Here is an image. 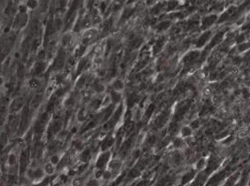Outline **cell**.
<instances>
[{"label":"cell","mask_w":250,"mask_h":186,"mask_svg":"<svg viewBox=\"0 0 250 186\" xmlns=\"http://www.w3.org/2000/svg\"><path fill=\"white\" fill-rule=\"evenodd\" d=\"M60 161H61V156L59 154H54L50 158V163L53 164L54 167H56V165L60 163Z\"/></svg>","instance_id":"obj_16"},{"label":"cell","mask_w":250,"mask_h":186,"mask_svg":"<svg viewBox=\"0 0 250 186\" xmlns=\"http://www.w3.org/2000/svg\"><path fill=\"white\" fill-rule=\"evenodd\" d=\"M19 11H20V14H25L26 13V11H27V7L25 6V5H21V6L19 7Z\"/></svg>","instance_id":"obj_27"},{"label":"cell","mask_w":250,"mask_h":186,"mask_svg":"<svg viewBox=\"0 0 250 186\" xmlns=\"http://www.w3.org/2000/svg\"><path fill=\"white\" fill-rule=\"evenodd\" d=\"M17 76L19 78H23L24 76V67L22 63H20L18 65V67H17Z\"/></svg>","instance_id":"obj_20"},{"label":"cell","mask_w":250,"mask_h":186,"mask_svg":"<svg viewBox=\"0 0 250 186\" xmlns=\"http://www.w3.org/2000/svg\"><path fill=\"white\" fill-rule=\"evenodd\" d=\"M8 144V134L6 132H2L0 136V150H3Z\"/></svg>","instance_id":"obj_12"},{"label":"cell","mask_w":250,"mask_h":186,"mask_svg":"<svg viewBox=\"0 0 250 186\" xmlns=\"http://www.w3.org/2000/svg\"><path fill=\"white\" fill-rule=\"evenodd\" d=\"M196 168L198 169V170H201V169H203L205 168V165H206V159L205 158H201V159H199L198 161H197V163H196Z\"/></svg>","instance_id":"obj_15"},{"label":"cell","mask_w":250,"mask_h":186,"mask_svg":"<svg viewBox=\"0 0 250 186\" xmlns=\"http://www.w3.org/2000/svg\"><path fill=\"white\" fill-rule=\"evenodd\" d=\"M28 118H29V108L24 107L21 114V121H20V130L21 131H24L25 127H26Z\"/></svg>","instance_id":"obj_4"},{"label":"cell","mask_w":250,"mask_h":186,"mask_svg":"<svg viewBox=\"0 0 250 186\" xmlns=\"http://www.w3.org/2000/svg\"><path fill=\"white\" fill-rule=\"evenodd\" d=\"M83 184H84V180L81 177H76L71 182V186H83Z\"/></svg>","instance_id":"obj_19"},{"label":"cell","mask_w":250,"mask_h":186,"mask_svg":"<svg viewBox=\"0 0 250 186\" xmlns=\"http://www.w3.org/2000/svg\"><path fill=\"white\" fill-rule=\"evenodd\" d=\"M24 104V97H16L15 98L11 105V112H16L18 111V110L21 109Z\"/></svg>","instance_id":"obj_6"},{"label":"cell","mask_w":250,"mask_h":186,"mask_svg":"<svg viewBox=\"0 0 250 186\" xmlns=\"http://www.w3.org/2000/svg\"><path fill=\"white\" fill-rule=\"evenodd\" d=\"M93 91L96 94H102L104 93H106L107 91V86L101 82H96L94 83L93 85Z\"/></svg>","instance_id":"obj_9"},{"label":"cell","mask_w":250,"mask_h":186,"mask_svg":"<svg viewBox=\"0 0 250 186\" xmlns=\"http://www.w3.org/2000/svg\"><path fill=\"white\" fill-rule=\"evenodd\" d=\"M120 165H121V163L118 161V159H114L113 161H111V163L109 164V167H110L111 169L115 170V169L120 168Z\"/></svg>","instance_id":"obj_18"},{"label":"cell","mask_w":250,"mask_h":186,"mask_svg":"<svg viewBox=\"0 0 250 186\" xmlns=\"http://www.w3.org/2000/svg\"><path fill=\"white\" fill-rule=\"evenodd\" d=\"M248 47H249L248 42H244V41L243 43H241V44L238 45V50H239L240 53H244V51H247Z\"/></svg>","instance_id":"obj_21"},{"label":"cell","mask_w":250,"mask_h":186,"mask_svg":"<svg viewBox=\"0 0 250 186\" xmlns=\"http://www.w3.org/2000/svg\"><path fill=\"white\" fill-rule=\"evenodd\" d=\"M194 134V131L192 130V128L189 126L188 124H184L181 127L180 131H179V137L182 138L183 139L186 140L187 138H191Z\"/></svg>","instance_id":"obj_3"},{"label":"cell","mask_w":250,"mask_h":186,"mask_svg":"<svg viewBox=\"0 0 250 186\" xmlns=\"http://www.w3.org/2000/svg\"><path fill=\"white\" fill-rule=\"evenodd\" d=\"M28 85H29V87L31 88V89H34V90H35V89H39V88L40 87V82H39L38 79L33 78V79H31V80H29Z\"/></svg>","instance_id":"obj_13"},{"label":"cell","mask_w":250,"mask_h":186,"mask_svg":"<svg viewBox=\"0 0 250 186\" xmlns=\"http://www.w3.org/2000/svg\"><path fill=\"white\" fill-rule=\"evenodd\" d=\"M54 132H57V131H59L60 130V125H59V124H58V122H55V124H54Z\"/></svg>","instance_id":"obj_29"},{"label":"cell","mask_w":250,"mask_h":186,"mask_svg":"<svg viewBox=\"0 0 250 186\" xmlns=\"http://www.w3.org/2000/svg\"><path fill=\"white\" fill-rule=\"evenodd\" d=\"M28 21V16L27 14H20L17 16L16 20L14 22V27H24L26 26Z\"/></svg>","instance_id":"obj_7"},{"label":"cell","mask_w":250,"mask_h":186,"mask_svg":"<svg viewBox=\"0 0 250 186\" xmlns=\"http://www.w3.org/2000/svg\"><path fill=\"white\" fill-rule=\"evenodd\" d=\"M4 46H5V41H1V42H0V53H2L3 49H4Z\"/></svg>","instance_id":"obj_30"},{"label":"cell","mask_w":250,"mask_h":186,"mask_svg":"<svg viewBox=\"0 0 250 186\" xmlns=\"http://www.w3.org/2000/svg\"><path fill=\"white\" fill-rule=\"evenodd\" d=\"M99 35V30L93 27V28H89L87 30H85L84 35H83V40L84 43H90L93 40L98 37Z\"/></svg>","instance_id":"obj_1"},{"label":"cell","mask_w":250,"mask_h":186,"mask_svg":"<svg viewBox=\"0 0 250 186\" xmlns=\"http://www.w3.org/2000/svg\"><path fill=\"white\" fill-rule=\"evenodd\" d=\"M125 82L124 80L120 78H115L111 82V88L114 89V91L116 92L117 94L122 93L125 90Z\"/></svg>","instance_id":"obj_2"},{"label":"cell","mask_w":250,"mask_h":186,"mask_svg":"<svg viewBox=\"0 0 250 186\" xmlns=\"http://www.w3.org/2000/svg\"><path fill=\"white\" fill-rule=\"evenodd\" d=\"M9 126L11 128V131H14L15 130V126H16V124H17V117L16 116H11L9 121Z\"/></svg>","instance_id":"obj_17"},{"label":"cell","mask_w":250,"mask_h":186,"mask_svg":"<svg viewBox=\"0 0 250 186\" xmlns=\"http://www.w3.org/2000/svg\"><path fill=\"white\" fill-rule=\"evenodd\" d=\"M43 175H44L43 170H41L40 168H39V169L36 170V172L34 173V177H35V178H40V177H42Z\"/></svg>","instance_id":"obj_26"},{"label":"cell","mask_w":250,"mask_h":186,"mask_svg":"<svg viewBox=\"0 0 250 186\" xmlns=\"http://www.w3.org/2000/svg\"><path fill=\"white\" fill-rule=\"evenodd\" d=\"M27 160H28V150L24 151L21 155V165L23 168H24V167L26 165Z\"/></svg>","instance_id":"obj_14"},{"label":"cell","mask_w":250,"mask_h":186,"mask_svg":"<svg viewBox=\"0 0 250 186\" xmlns=\"http://www.w3.org/2000/svg\"><path fill=\"white\" fill-rule=\"evenodd\" d=\"M2 83H3V78L0 77V85H1Z\"/></svg>","instance_id":"obj_31"},{"label":"cell","mask_w":250,"mask_h":186,"mask_svg":"<svg viewBox=\"0 0 250 186\" xmlns=\"http://www.w3.org/2000/svg\"><path fill=\"white\" fill-rule=\"evenodd\" d=\"M172 146L176 151H181L182 152V151H184L187 147V145H186V140L178 136V137L174 138V139L172 140Z\"/></svg>","instance_id":"obj_5"},{"label":"cell","mask_w":250,"mask_h":186,"mask_svg":"<svg viewBox=\"0 0 250 186\" xmlns=\"http://www.w3.org/2000/svg\"><path fill=\"white\" fill-rule=\"evenodd\" d=\"M85 114H84V109H80L79 110V112H78V114H77V119H78V121L79 122H84V121L85 120Z\"/></svg>","instance_id":"obj_23"},{"label":"cell","mask_w":250,"mask_h":186,"mask_svg":"<svg viewBox=\"0 0 250 186\" xmlns=\"http://www.w3.org/2000/svg\"><path fill=\"white\" fill-rule=\"evenodd\" d=\"M37 6H38V1H36V0H30V1H28L27 4H26V7L29 8L30 9H36Z\"/></svg>","instance_id":"obj_24"},{"label":"cell","mask_w":250,"mask_h":186,"mask_svg":"<svg viewBox=\"0 0 250 186\" xmlns=\"http://www.w3.org/2000/svg\"><path fill=\"white\" fill-rule=\"evenodd\" d=\"M42 64L41 63H39V64H38L37 65V67H36V73L37 74H39L40 72L42 71Z\"/></svg>","instance_id":"obj_28"},{"label":"cell","mask_w":250,"mask_h":186,"mask_svg":"<svg viewBox=\"0 0 250 186\" xmlns=\"http://www.w3.org/2000/svg\"><path fill=\"white\" fill-rule=\"evenodd\" d=\"M29 48H30L29 40L26 38V39H25L24 41L23 42V45H22V52H23V54H24V61H25V59H26L27 55H28Z\"/></svg>","instance_id":"obj_11"},{"label":"cell","mask_w":250,"mask_h":186,"mask_svg":"<svg viewBox=\"0 0 250 186\" xmlns=\"http://www.w3.org/2000/svg\"><path fill=\"white\" fill-rule=\"evenodd\" d=\"M8 163L9 165H14L16 164V155L14 153H11L9 155V158H8Z\"/></svg>","instance_id":"obj_22"},{"label":"cell","mask_w":250,"mask_h":186,"mask_svg":"<svg viewBox=\"0 0 250 186\" xmlns=\"http://www.w3.org/2000/svg\"><path fill=\"white\" fill-rule=\"evenodd\" d=\"M43 172H44V174L49 175V176L54 175V172H55V167L53 164H51L50 162L46 163L43 167Z\"/></svg>","instance_id":"obj_10"},{"label":"cell","mask_w":250,"mask_h":186,"mask_svg":"<svg viewBox=\"0 0 250 186\" xmlns=\"http://www.w3.org/2000/svg\"><path fill=\"white\" fill-rule=\"evenodd\" d=\"M212 95V90L210 87H206L204 90H203V97L205 98H209Z\"/></svg>","instance_id":"obj_25"},{"label":"cell","mask_w":250,"mask_h":186,"mask_svg":"<svg viewBox=\"0 0 250 186\" xmlns=\"http://www.w3.org/2000/svg\"><path fill=\"white\" fill-rule=\"evenodd\" d=\"M41 101H42V94H35L34 97H32L31 101H30V104H29L30 109H38L39 107L40 103H41Z\"/></svg>","instance_id":"obj_8"},{"label":"cell","mask_w":250,"mask_h":186,"mask_svg":"<svg viewBox=\"0 0 250 186\" xmlns=\"http://www.w3.org/2000/svg\"><path fill=\"white\" fill-rule=\"evenodd\" d=\"M0 186H4V184H3L2 182H0Z\"/></svg>","instance_id":"obj_32"}]
</instances>
